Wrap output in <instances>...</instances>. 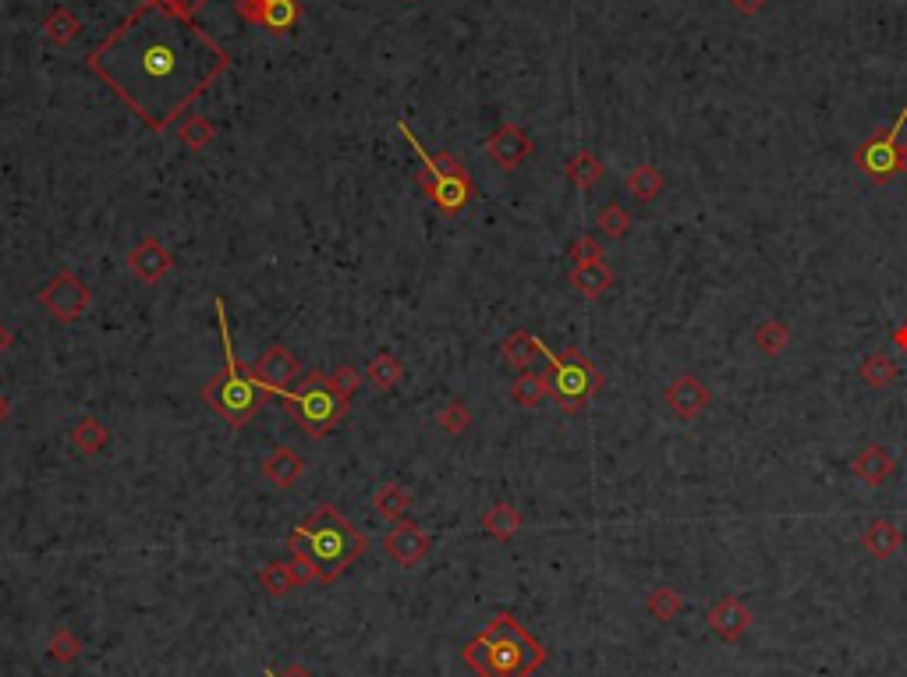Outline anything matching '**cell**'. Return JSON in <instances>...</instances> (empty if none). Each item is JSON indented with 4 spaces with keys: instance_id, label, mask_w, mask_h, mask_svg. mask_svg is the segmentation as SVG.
<instances>
[{
    "instance_id": "1",
    "label": "cell",
    "mask_w": 907,
    "mask_h": 677,
    "mask_svg": "<svg viewBox=\"0 0 907 677\" xmlns=\"http://www.w3.org/2000/svg\"><path fill=\"white\" fill-rule=\"evenodd\" d=\"M89 68L142 125L163 132L231 68V54L171 0H142L89 54Z\"/></svg>"
},
{
    "instance_id": "2",
    "label": "cell",
    "mask_w": 907,
    "mask_h": 677,
    "mask_svg": "<svg viewBox=\"0 0 907 677\" xmlns=\"http://www.w3.org/2000/svg\"><path fill=\"white\" fill-rule=\"evenodd\" d=\"M365 546H369V539L355 525L344 522L337 507H319L309 522L291 532V553L309 561V568L323 582H337L362 557Z\"/></svg>"
},
{
    "instance_id": "3",
    "label": "cell",
    "mask_w": 907,
    "mask_h": 677,
    "mask_svg": "<svg viewBox=\"0 0 907 677\" xmlns=\"http://www.w3.org/2000/svg\"><path fill=\"white\" fill-rule=\"evenodd\" d=\"M461 656L479 677H532L543 667L546 649L511 614H500L461 649Z\"/></svg>"
},
{
    "instance_id": "4",
    "label": "cell",
    "mask_w": 907,
    "mask_h": 677,
    "mask_svg": "<svg viewBox=\"0 0 907 677\" xmlns=\"http://www.w3.org/2000/svg\"><path fill=\"white\" fill-rule=\"evenodd\" d=\"M217 323H220V341H224V373H220L213 383H206L202 397H206L231 426H245V422L259 412V405H263L266 387L256 380V376L245 373V366H241L238 355H234L231 327H227V312H224V302H220V298H217Z\"/></svg>"
},
{
    "instance_id": "5",
    "label": "cell",
    "mask_w": 907,
    "mask_h": 677,
    "mask_svg": "<svg viewBox=\"0 0 907 677\" xmlns=\"http://www.w3.org/2000/svg\"><path fill=\"white\" fill-rule=\"evenodd\" d=\"M277 397L287 405V412L302 422L305 433H312V436L326 433V429L341 419L344 405H348V397L337 394V390L330 387L323 376H312L309 387L298 390V394L295 390H277Z\"/></svg>"
},
{
    "instance_id": "6",
    "label": "cell",
    "mask_w": 907,
    "mask_h": 677,
    "mask_svg": "<svg viewBox=\"0 0 907 677\" xmlns=\"http://www.w3.org/2000/svg\"><path fill=\"white\" fill-rule=\"evenodd\" d=\"M539 355L550 358L553 369V394L564 408H578L592 390L599 387V373L589 358H582L578 351H567V355H553L543 341H539Z\"/></svg>"
},
{
    "instance_id": "7",
    "label": "cell",
    "mask_w": 907,
    "mask_h": 677,
    "mask_svg": "<svg viewBox=\"0 0 907 677\" xmlns=\"http://www.w3.org/2000/svg\"><path fill=\"white\" fill-rule=\"evenodd\" d=\"M904 125H907V107L900 110L897 125H893L890 132L872 135V139L858 149V156H854L861 171L869 174L872 181H879V185H886V181L893 178V171L900 167V132H904Z\"/></svg>"
},
{
    "instance_id": "8",
    "label": "cell",
    "mask_w": 907,
    "mask_h": 677,
    "mask_svg": "<svg viewBox=\"0 0 907 677\" xmlns=\"http://www.w3.org/2000/svg\"><path fill=\"white\" fill-rule=\"evenodd\" d=\"M238 11L245 22L263 25L273 36H284L298 25L302 18V4L298 0H238Z\"/></svg>"
},
{
    "instance_id": "9",
    "label": "cell",
    "mask_w": 907,
    "mask_h": 677,
    "mask_svg": "<svg viewBox=\"0 0 907 677\" xmlns=\"http://www.w3.org/2000/svg\"><path fill=\"white\" fill-rule=\"evenodd\" d=\"M43 302L54 309V316H61V320H71V316H82V309L89 305V291L82 288V284L75 281V277H68V273H61L54 284H50L47 291H43Z\"/></svg>"
},
{
    "instance_id": "10",
    "label": "cell",
    "mask_w": 907,
    "mask_h": 677,
    "mask_svg": "<svg viewBox=\"0 0 907 677\" xmlns=\"http://www.w3.org/2000/svg\"><path fill=\"white\" fill-rule=\"evenodd\" d=\"M748 624H752V614H748L745 603H737L734 596H723V600L709 610V628H713L723 642H737L748 631Z\"/></svg>"
},
{
    "instance_id": "11",
    "label": "cell",
    "mask_w": 907,
    "mask_h": 677,
    "mask_svg": "<svg viewBox=\"0 0 907 677\" xmlns=\"http://www.w3.org/2000/svg\"><path fill=\"white\" fill-rule=\"evenodd\" d=\"M252 376H256V380L263 383L273 397H277V390H287L284 383L298 376V362L287 355L284 348H273L270 355H263L256 366H252Z\"/></svg>"
},
{
    "instance_id": "12",
    "label": "cell",
    "mask_w": 907,
    "mask_h": 677,
    "mask_svg": "<svg viewBox=\"0 0 907 677\" xmlns=\"http://www.w3.org/2000/svg\"><path fill=\"white\" fill-rule=\"evenodd\" d=\"M426 550H429V536L422 529H415V525H401V529H394L387 536V553L397 564H404V568H415L426 557Z\"/></svg>"
},
{
    "instance_id": "13",
    "label": "cell",
    "mask_w": 907,
    "mask_h": 677,
    "mask_svg": "<svg viewBox=\"0 0 907 677\" xmlns=\"http://www.w3.org/2000/svg\"><path fill=\"white\" fill-rule=\"evenodd\" d=\"M528 149H532V146H528L525 132H521V128H514V125L500 128V132L489 139V156H493L500 167H507V171H511V167H518L521 160H525Z\"/></svg>"
},
{
    "instance_id": "14",
    "label": "cell",
    "mask_w": 907,
    "mask_h": 677,
    "mask_svg": "<svg viewBox=\"0 0 907 677\" xmlns=\"http://www.w3.org/2000/svg\"><path fill=\"white\" fill-rule=\"evenodd\" d=\"M709 401V394L702 387H698L691 376H681V380L670 387V405H674V412H681L684 419H691L695 412H702Z\"/></svg>"
},
{
    "instance_id": "15",
    "label": "cell",
    "mask_w": 907,
    "mask_h": 677,
    "mask_svg": "<svg viewBox=\"0 0 907 677\" xmlns=\"http://www.w3.org/2000/svg\"><path fill=\"white\" fill-rule=\"evenodd\" d=\"M861 539H865V550H869L872 557H879V561H890L893 553L900 550V543H904L900 529L897 525H890V522H876Z\"/></svg>"
},
{
    "instance_id": "16",
    "label": "cell",
    "mask_w": 907,
    "mask_h": 677,
    "mask_svg": "<svg viewBox=\"0 0 907 677\" xmlns=\"http://www.w3.org/2000/svg\"><path fill=\"white\" fill-rule=\"evenodd\" d=\"M263 472H266V479H270V483H277L280 490H287V486H291L298 475H302V461H298L295 451H287V447H284V451H277L270 461H266Z\"/></svg>"
},
{
    "instance_id": "17",
    "label": "cell",
    "mask_w": 907,
    "mask_h": 677,
    "mask_svg": "<svg viewBox=\"0 0 907 677\" xmlns=\"http://www.w3.org/2000/svg\"><path fill=\"white\" fill-rule=\"evenodd\" d=\"M132 266H135V273H139L142 281H156L167 266H171V256L160 249L156 242H146V245H139L135 249V256H132Z\"/></svg>"
},
{
    "instance_id": "18",
    "label": "cell",
    "mask_w": 907,
    "mask_h": 677,
    "mask_svg": "<svg viewBox=\"0 0 907 677\" xmlns=\"http://www.w3.org/2000/svg\"><path fill=\"white\" fill-rule=\"evenodd\" d=\"M890 468H893V461H890V454H886L883 447H869V451H865L858 461H854V472H858L869 486H879V483H883Z\"/></svg>"
},
{
    "instance_id": "19",
    "label": "cell",
    "mask_w": 907,
    "mask_h": 677,
    "mask_svg": "<svg viewBox=\"0 0 907 677\" xmlns=\"http://www.w3.org/2000/svg\"><path fill=\"white\" fill-rule=\"evenodd\" d=\"M684 610V600H681V592H674V589H652L649 592V614L656 617V621H674L677 614Z\"/></svg>"
},
{
    "instance_id": "20",
    "label": "cell",
    "mask_w": 907,
    "mask_h": 677,
    "mask_svg": "<svg viewBox=\"0 0 907 677\" xmlns=\"http://www.w3.org/2000/svg\"><path fill=\"white\" fill-rule=\"evenodd\" d=\"M43 29H47V36L54 39V43H68V39H75L78 32H82V25H78V18L71 15L68 8H57L54 15L47 18Z\"/></svg>"
},
{
    "instance_id": "21",
    "label": "cell",
    "mask_w": 907,
    "mask_h": 677,
    "mask_svg": "<svg viewBox=\"0 0 907 677\" xmlns=\"http://www.w3.org/2000/svg\"><path fill=\"white\" fill-rule=\"evenodd\" d=\"M259 582H263V589H270V596H287L291 585H298L291 564H270V568H263Z\"/></svg>"
},
{
    "instance_id": "22",
    "label": "cell",
    "mask_w": 907,
    "mask_h": 677,
    "mask_svg": "<svg viewBox=\"0 0 907 677\" xmlns=\"http://www.w3.org/2000/svg\"><path fill=\"white\" fill-rule=\"evenodd\" d=\"M574 284H578V291H585V295H599V291L610 284V273H606L599 263H585L574 270Z\"/></svg>"
},
{
    "instance_id": "23",
    "label": "cell",
    "mask_w": 907,
    "mask_h": 677,
    "mask_svg": "<svg viewBox=\"0 0 907 677\" xmlns=\"http://www.w3.org/2000/svg\"><path fill=\"white\" fill-rule=\"evenodd\" d=\"M514 529H518V514H514V507L500 504V507H493V511L486 514V532H489V536L507 539Z\"/></svg>"
},
{
    "instance_id": "24",
    "label": "cell",
    "mask_w": 907,
    "mask_h": 677,
    "mask_svg": "<svg viewBox=\"0 0 907 677\" xmlns=\"http://www.w3.org/2000/svg\"><path fill=\"white\" fill-rule=\"evenodd\" d=\"M543 394H546V380H543V376L528 373V369H525V376L514 383V397H518L521 405H528V408L539 405V401H543Z\"/></svg>"
},
{
    "instance_id": "25",
    "label": "cell",
    "mask_w": 907,
    "mask_h": 677,
    "mask_svg": "<svg viewBox=\"0 0 907 677\" xmlns=\"http://www.w3.org/2000/svg\"><path fill=\"white\" fill-rule=\"evenodd\" d=\"M376 507H380V514H387V518H404V514H408V497H404L401 486H383V493L376 497Z\"/></svg>"
},
{
    "instance_id": "26",
    "label": "cell",
    "mask_w": 907,
    "mask_h": 677,
    "mask_svg": "<svg viewBox=\"0 0 907 677\" xmlns=\"http://www.w3.org/2000/svg\"><path fill=\"white\" fill-rule=\"evenodd\" d=\"M181 142H188V149H202L206 142H213V128L206 117H192L181 125Z\"/></svg>"
},
{
    "instance_id": "27",
    "label": "cell",
    "mask_w": 907,
    "mask_h": 677,
    "mask_svg": "<svg viewBox=\"0 0 907 677\" xmlns=\"http://www.w3.org/2000/svg\"><path fill=\"white\" fill-rule=\"evenodd\" d=\"M532 351H539V337H532V334H514L511 341H507V355H511L514 366H521V369H528Z\"/></svg>"
},
{
    "instance_id": "28",
    "label": "cell",
    "mask_w": 907,
    "mask_h": 677,
    "mask_svg": "<svg viewBox=\"0 0 907 677\" xmlns=\"http://www.w3.org/2000/svg\"><path fill=\"white\" fill-rule=\"evenodd\" d=\"M599 174H603V164H599V160H592L589 153H582L578 160H571V178L578 181L582 188H589L592 181H599Z\"/></svg>"
},
{
    "instance_id": "29",
    "label": "cell",
    "mask_w": 907,
    "mask_h": 677,
    "mask_svg": "<svg viewBox=\"0 0 907 677\" xmlns=\"http://www.w3.org/2000/svg\"><path fill=\"white\" fill-rule=\"evenodd\" d=\"M893 376H897V366H893L886 355H872L869 362H865V380L869 383H890Z\"/></svg>"
},
{
    "instance_id": "30",
    "label": "cell",
    "mask_w": 907,
    "mask_h": 677,
    "mask_svg": "<svg viewBox=\"0 0 907 677\" xmlns=\"http://www.w3.org/2000/svg\"><path fill=\"white\" fill-rule=\"evenodd\" d=\"M78 639L71 635V631H57L54 635V642H50V653H54V660H61V663H71L78 656Z\"/></svg>"
},
{
    "instance_id": "31",
    "label": "cell",
    "mask_w": 907,
    "mask_h": 677,
    "mask_svg": "<svg viewBox=\"0 0 907 677\" xmlns=\"http://www.w3.org/2000/svg\"><path fill=\"white\" fill-rule=\"evenodd\" d=\"M659 185H663V181H659V174L652 171V167H642V171L631 178V192H635L638 199H652V192H656Z\"/></svg>"
},
{
    "instance_id": "32",
    "label": "cell",
    "mask_w": 907,
    "mask_h": 677,
    "mask_svg": "<svg viewBox=\"0 0 907 677\" xmlns=\"http://www.w3.org/2000/svg\"><path fill=\"white\" fill-rule=\"evenodd\" d=\"M397 376H401V369H397L394 358H376L373 362V380L380 383V387H387V383H394Z\"/></svg>"
},
{
    "instance_id": "33",
    "label": "cell",
    "mask_w": 907,
    "mask_h": 677,
    "mask_svg": "<svg viewBox=\"0 0 907 677\" xmlns=\"http://www.w3.org/2000/svg\"><path fill=\"white\" fill-rule=\"evenodd\" d=\"M599 224H603L606 234H621L624 227H628V213H624L621 206H610V210L599 217Z\"/></svg>"
},
{
    "instance_id": "34",
    "label": "cell",
    "mask_w": 907,
    "mask_h": 677,
    "mask_svg": "<svg viewBox=\"0 0 907 677\" xmlns=\"http://www.w3.org/2000/svg\"><path fill=\"white\" fill-rule=\"evenodd\" d=\"M759 344L766 351H780L783 344H787V330H780V327H773V323H769V327L759 330Z\"/></svg>"
},
{
    "instance_id": "35",
    "label": "cell",
    "mask_w": 907,
    "mask_h": 677,
    "mask_svg": "<svg viewBox=\"0 0 907 677\" xmlns=\"http://www.w3.org/2000/svg\"><path fill=\"white\" fill-rule=\"evenodd\" d=\"M330 387H334L341 397H348V390H351V387H358V376L351 373V369H341V373H337L334 380H330Z\"/></svg>"
},
{
    "instance_id": "36",
    "label": "cell",
    "mask_w": 907,
    "mask_h": 677,
    "mask_svg": "<svg viewBox=\"0 0 907 677\" xmlns=\"http://www.w3.org/2000/svg\"><path fill=\"white\" fill-rule=\"evenodd\" d=\"M574 259H578L582 266L585 263H599V245L596 242H578V245H574Z\"/></svg>"
},
{
    "instance_id": "37",
    "label": "cell",
    "mask_w": 907,
    "mask_h": 677,
    "mask_svg": "<svg viewBox=\"0 0 907 677\" xmlns=\"http://www.w3.org/2000/svg\"><path fill=\"white\" fill-rule=\"evenodd\" d=\"M171 4H174V8L185 11V15H195V11H199L202 4H206V0H171Z\"/></svg>"
},
{
    "instance_id": "38",
    "label": "cell",
    "mask_w": 907,
    "mask_h": 677,
    "mask_svg": "<svg viewBox=\"0 0 907 677\" xmlns=\"http://www.w3.org/2000/svg\"><path fill=\"white\" fill-rule=\"evenodd\" d=\"M270 677H273V674H270ZM280 677H312V674H309V670H302V667H287Z\"/></svg>"
},
{
    "instance_id": "39",
    "label": "cell",
    "mask_w": 907,
    "mask_h": 677,
    "mask_svg": "<svg viewBox=\"0 0 907 677\" xmlns=\"http://www.w3.org/2000/svg\"><path fill=\"white\" fill-rule=\"evenodd\" d=\"M8 344H11V337H8V330H4V327H0V355H4V351H8Z\"/></svg>"
},
{
    "instance_id": "40",
    "label": "cell",
    "mask_w": 907,
    "mask_h": 677,
    "mask_svg": "<svg viewBox=\"0 0 907 677\" xmlns=\"http://www.w3.org/2000/svg\"><path fill=\"white\" fill-rule=\"evenodd\" d=\"M734 4H741L745 11H755V8H759V0H734Z\"/></svg>"
},
{
    "instance_id": "41",
    "label": "cell",
    "mask_w": 907,
    "mask_h": 677,
    "mask_svg": "<svg viewBox=\"0 0 907 677\" xmlns=\"http://www.w3.org/2000/svg\"><path fill=\"white\" fill-rule=\"evenodd\" d=\"M900 167H904V171H907V142H904V146H900Z\"/></svg>"
},
{
    "instance_id": "42",
    "label": "cell",
    "mask_w": 907,
    "mask_h": 677,
    "mask_svg": "<svg viewBox=\"0 0 907 677\" xmlns=\"http://www.w3.org/2000/svg\"><path fill=\"white\" fill-rule=\"evenodd\" d=\"M897 344H900V348H907V330H900V334H897Z\"/></svg>"
},
{
    "instance_id": "43",
    "label": "cell",
    "mask_w": 907,
    "mask_h": 677,
    "mask_svg": "<svg viewBox=\"0 0 907 677\" xmlns=\"http://www.w3.org/2000/svg\"><path fill=\"white\" fill-rule=\"evenodd\" d=\"M4 415H8V401L0 397V422H4Z\"/></svg>"
}]
</instances>
